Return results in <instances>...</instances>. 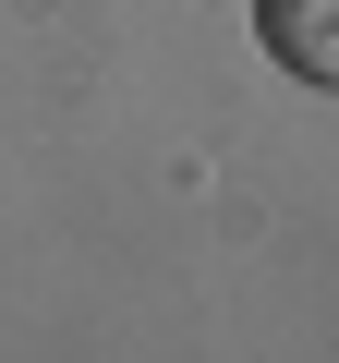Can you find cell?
<instances>
[{"label":"cell","mask_w":339,"mask_h":363,"mask_svg":"<svg viewBox=\"0 0 339 363\" xmlns=\"http://www.w3.org/2000/svg\"><path fill=\"white\" fill-rule=\"evenodd\" d=\"M255 37H267L279 73H303V85L339 97V0H255Z\"/></svg>","instance_id":"1"}]
</instances>
